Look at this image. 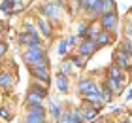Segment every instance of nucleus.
<instances>
[{
  "label": "nucleus",
  "instance_id": "nucleus-7",
  "mask_svg": "<svg viewBox=\"0 0 132 123\" xmlns=\"http://www.w3.org/2000/svg\"><path fill=\"white\" fill-rule=\"evenodd\" d=\"M130 55L128 53H125L123 49H119V51L115 53V64L117 66H121L123 70H132V63H130Z\"/></svg>",
  "mask_w": 132,
  "mask_h": 123
},
{
  "label": "nucleus",
  "instance_id": "nucleus-13",
  "mask_svg": "<svg viewBox=\"0 0 132 123\" xmlns=\"http://www.w3.org/2000/svg\"><path fill=\"white\" fill-rule=\"evenodd\" d=\"M98 2H100V0H79V8L89 13V11H93L94 8H96Z\"/></svg>",
  "mask_w": 132,
  "mask_h": 123
},
{
  "label": "nucleus",
  "instance_id": "nucleus-38",
  "mask_svg": "<svg viewBox=\"0 0 132 123\" xmlns=\"http://www.w3.org/2000/svg\"><path fill=\"white\" fill-rule=\"evenodd\" d=\"M108 123H113V121H108Z\"/></svg>",
  "mask_w": 132,
  "mask_h": 123
},
{
  "label": "nucleus",
  "instance_id": "nucleus-9",
  "mask_svg": "<svg viewBox=\"0 0 132 123\" xmlns=\"http://www.w3.org/2000/svg\"><path fill=\"white\" fill-rule=\"evenodd\" d=\"M121 70H123L121 66H117L115 63H113L110 68H108V78H111V79H115V82L125 83V82H123V72H121Z\"/></svg>",
  "mask_w": 132,
  "mask_h": 123
},
{
  "label": "nucleus",
  "instance_id": "nucleus-33",
  "mask_svg": "<svg viewBox=\"0 0 132 123\" xmlns=\"http://www.w3.org/2000/svg\"><path fill=\"white\" fill-rule=\"evenodd\" d=\"M13 4H23V0H11Z\"/></svg>",
  "mask_w": 132,
  "mask_h": 123
},
{
  "label": "nucleus",
  "instance_id": "nucleus-3",
  "mask_svg": "<svg viewBox=\"0 0 132 123\" xmlns=\"http://www.w3.org/2000/svg\"><path fill=\"white\" fill-rule=\"evenodd\" d=\"M117 19H119L117 11L111 10V11H108V13H104V15L100 17V27L104 28V30H113V28L117 27Z\"/></svg>",
  "mask_w": 132,
  "mask_h": 123
},
{
  "label": "nucleus",
  "instance_id": "nucleus-34",
  "mask_svg": "<svg viewBox=\"0 0 132 123\" xmlns=\"http://www.w3.org/2000/svg\"><path fill=\"white\" fill-rule=\"evenodd\" d=\"M127 98H128V100H130V98H132V89H130V93L127 95Z\"/></svg>",
  "mask_w": 132,
  "mask_h": 123
},
{
  "label": "nucleus",
  "instance_id": "nucleus-37",
  "mask_svg": "<svg viewBox=\"0 0 132 123\" xmlns=\"http://www.w3.org/2000/svg\"><path fill=\"white\" fill-rule=\"evenodd\" d=\"M64 2H66V0H59V4H64Z\"/></svg>",
  "mask_w": 132,
  "mask_h": 123
},
{
  "label": "nucleus",
  "instance_id": "nucleus-20",
  "mask_svg": "<svg viewBox=\"0 0 132 123\" xmlns=\"http://www.w3.org/2000/svg\"><path fill=\"white\" fill-rule=\"evenodd\" d=\"M30 91L32 93H36V95H40V97H47V89H45V85H40V83H36V85H32L30 87Z\"/></svg>",
  "mask_w": 132,
  "mask_h": 123
},
{
  "label": "nucleus",
  "instance_id": "nucleus-11",
  "mask_svg": "<svg viewBox=\"0 0 132 123\" xmlns=\"http://www.w3.org/2000/svg\"><path fill=\"white\" fill-rule=\"evenodd\" d=\"M68 85H70L68 83V78L61 72L57 76V87H59V91H61V93H68Z\"/></svg>",
  "mask_w": 132,
  "mask_h": 123
},
{
  "label": "nucleus",
  "instance_id": "nucleus-4",
  "mask_svg": "<svg viewBox=\"0 0 132 123\" xmlns=\"http://www.w3.org/2000/svg\"><path fill=\"white\" fill-rule=\"evenodd\" d=\"M40 11H42L44 15H47L49 19H53V21H59V19H61V6L55 4V2H45V4L40 8Z\"/></svg>",
  "mask_w": 132,
  "mask_h": 123
},
{
  "label": "nucleus",
  "instance_id": "nucleus-26",
  "mask_svg": "<svg viewBox=\"0 0 132 123\" xmlns=\"http://www.w3.org/2000/svg\"><path fill=\"white\" fill-rule=\"evenodd\" d=\"M121 49H123L125 53H128L130 57H132V38L125 40V42H123V46H121Z\"/></svg>",
  "mask_w": 132,
  "mask_h": 123
},
{
  "label": "nucleus",
  "instance_id": "nucleus-2",
  "mask_svg": "<svg viewBox=\"0 0 132 123\" xmlns=\"http://www.w3.org/2000/svg\"><path fill=\"white\" fill-rule=\"evenodd\" d=\"M115 10V2L113 0H100V2L96 4V8H94L93 11H89V19H100L104 13H108V11Z\"/></svg>",
  "mask_w": 132,
  "mask_h": 123
},
{
  "label": "nucleus",
  "instance_id": "nucleus-12",
  "mask_svg": "<svg viewBox=\"0 0 132 123\" xmlns=\"http://www.w3.org/2000/svg\"><path fill=\"white\" fill-rule=\"evenodd\" d=\"M38 30L45 36V38H49V36H51V27H49V23H47L44 17H40V19H38Z\"/></svg>",
  "mask_w": 132,
  "mask_h": 123
},
{
  "label": "nucleus",
  "instance_id": "nucleus-16",
  "mask_svg": "<svg viewBox=\"0 0 132 123\" xmlns=\"http://www.w3.org/2000/svg\"><path fill=\"white\" fill-rule=\"evenodd\" d=\"M45 121V115H40V114H34V112H28L25 123H44Z\"/></svg>",
  "mask_w": 132,
  "mask_h": 123
},
{
  "label": "nucleus",
  "instance_id": "nucleus-1",
  "mask_svg": "<svg viewBox=\"0 0 132 123\" xmlns=\"http://www.w3.org/2000/svg\"><path fill=\"white\" fill-rule=\"evenodd\" d=\"M25 63L27 66H47V59L44 57V49H28L25 53Z\"/></svg>",
  "mask_w": 132,
  "mask_h": 123
},
{
  "label": "nucleus",
  "instance_id": "nucleus-32",
  "mask_svg": "<svg viewBox=\"0 0 132 123\" xmlns=\"http://www.w3.org/2000/svg\"><path fill=\"white\" fill-rule=\"evenodd\" d=\"M0 114H2V118H4V119H10V112H8L6 108H2V112H0Z\"/></svg>",
  "mask_w": 132,
  "mask_h": 123
},
{
  "label": "nucleus",
  "instance_id": "nucleus-30",
  "mask_svg": "<svg viewBox=\"0 0 132 123\" xmlns=\"http://www.w3.org/2000/svg\"><path fill=\"white\" fill-rule=\"evenodd\" d=\"M127 36H128V38H132V19L127 23Z\"/></svg>",
  "mask_w": 132,
  "mask_h": 123
},
{
  "label": "nucleus",
  "instance_id": "nucleus-22",
  "mask_svg": "<svg viewBox=\"0 0 132 123\" xmlns=\"http://www.w3.org/2000/svg\"><path fill=\"white\" fill-rule=\"evenodd\" d=\"M68 42H61V44L57 46V53H59V57H64L66 55V51H68Z\"/></svg>",
  "mask_w": 132,
  "mask_h": 123
},
{
  "label": "nucleus",
  "instance_id": "nucleus-15",
  "mask_svg": "<svg viewBox=\"0 0 132 123\" xmlns=\"http://www.w3.org/2000/svg\"><path fill=\"white\" fill-rule=\"evenodd\" d=\"M0 83H2V89L4 91H8L11 87V83H13V76H11L10 72H4L2 78H0Z\"/></svg>",
  "mask_w": 132,
  "mask_h": 123
},
{
  "label": "nucleus",
  "instance_id": "nucleus-14",
  "mask_svg": "<svg viewBox=\"0 0 132 123\" xmlns=\"http://www.w3.org/2000/svg\"><path fill=\"white\" fill-rule=\"evenodd\" d=\"M81 112H83V119H85V121H91V119H94V118H96V115H98V110L96 108H94V106H91V108H81Z\"/></svg>",
  "mask_w": 132,
  "mask_h": 123
},
{
  "label": "nucleus",
  "instance_id": "nucleus-28",
  "mask_svg": "<svg viewBox=\"0 0 132 123\" xmlns=\"http://www.w3.org/2000/svg\"><path fill=\"white\" fill-rule=\"evenodd\" d=\"M72 121V114H62V118L59 119V123H70Z\"/></svg>",
  "mask_w": 132,
  "mask_h": 123
},
{
  "label": "nucleus",
  "instance_id": "nucleus-6",
  "mask_svg": "<svg viewBox=\"0 0 132 123\" xmlns=\"http://www.w3.org/2000/svg\"><path fill=\"white\" fill-rule=\"evenodd\" d=\"M77 89H79L81 95H91V93H96V91H100V89L96 87V83L91 82L89 78H81L79 83H77Z\"/></svg>",
  "mask_w": 132,
  "mask_h": 123
},
{
  "label": "nucleus",
  "instance_id": "nucleus-24",
  "mask_svg": "<svg viewBox=\"0 0 132 123\" xmlns=\"http://www.w3.org/2000/svg\"><path fill=\"white\" fill-rule=\"evenodd\" d=\"M89 30H91V27H87L85 23L79 25V28H77V34L81 36V38H89Z\"/></svg>",
  "mask_w": 132,
  "mask_h": 123
},
{
  "label": "nucleus",
  "instance_id": "nucleus-10",
  "mask_svg": "<svg viewBox=\"0 0 132 123\" xmlns=\"http://www.w3.org/2000/svg\"><path fill=\"white\" fill-rule=\"evenodd\" d=\"M94 42L98 44V47H102V46H110L111 42H113V36L110 34V30H102L96 38H94Z\"/></svg>",
  "mask_w": 132,
  "mask_h": 123
},
{
  "label": "nucleus",
  "instance_id": "nucleus-8",
  "mask_svg": "<svg viewBox=\"0 0 132 123\" xmlns=\"http://www.w3.org/2000/svg\"><path fill=\"white\" fill-rule=\"evenodd\" d=\"M30 72L34 74V78L42 82L44 85L49 83V70H47V66H30Z\"/></svg>",
  "mask_w": 132,
  "mask_h": 123
},
{
  "label": "nucleus",
  "instance_id": "nucleus-31",
  "mask_svg": "<svg viewBox=\"0 0 132 123\" xmlns=\"http://www.w3.org/2000/svg\"><path fill=\"white\" fill-rule=\"evenodd\" d=\"M121 123H132V115H128V114L123 115V121H121Z\"/></svg>",
  "mask_w": 132,
  "mask_h": 123
},
{
  "label": "nucleus",
  "instance_id": "nucleus-29",
  "mask_svg": "<svg viewBox=\"0 0 132 123\" xmlns=\"http://www.w3.org/2000/svg\"><path fill=\"white\" fill-rule=\"evenodd\" d=\"M66 42H68V46H70V47H74V46H77V38H76V36H70V38L66 40Z\"/></svg>",
  "mask_w": 132,
  "mask_h": 123
},
{
  "label": "nucleus",
  "instance_id": "nucleus-36",
  "mask_svg": "<svg viewBox=\"0 0 132 123\" xmlns=\"http://www.w3.org/2000/svg\"><path fill=\"white\" fill-rule=\"evenodd\" d=\"M94 123H104V121H102V119H96V121H94Z\"/></svg>",
  "mask_w": 132,
  "mask_h": 123
},
{
  "label": "nucleus",
  "instance_id": "nucleus-23",
  "mask_svg": "<svg viewBox=\"0 0 132 123\" xmlns=\"http://www.w3.org/2000/svg\"><path fill=\"white\" fill-rule=\"evenodd\" d=\"M28 106H30V110H28V112H34V114L45 115V110H44V106H42V104H28Z\"/></svg>",
  "mask_w": 132,
  "mask_h": 123
},
{
  "label": "nucleus",
  "instance_id": "nucleus-21",
  "mask_svg": "<svg viewBox=\"0 0 132 123\" xmlns=\"http://www.w3.org/2000/svg\"><path fill=\"white\" fill-rule=\"evenodd\" d=\"M113 95H115V93H113L110 87H104V89H102V100H104V102H111V97H113Z\"/></svg>",
  "mask_w": 132,
  "mask_h": 123
},
{
  "label": "nucleus",
  "instance_id": "nucleus-5",
  "mask_svg": "<svg viewBox=\"0 0 132 123\" xmlns=\"http://www.w3.org/2000/svg\"><path fill=\"white\" fill-rule=\"evenodd\" d=\"M77 49H79V55H83V57H91V55L98 49V44L94 40H91V38H85L79 46H77Z\"/></svg>",
  "mask_w": 132,
  "mask_h": 123
},
{
  "label": "nucleus",
  "instance_id": "nucleus-25",
  "mask_svg": "<svg viewBox=\"0 0 132 123\" xmlns=\"http://www.w3.org/2000/svg\"><path fill=\"white\" fill-rule=\"evenodd\" d=\"M85 59H87V57L79 55V57H72L70 61H72V63H74V64L77 66V68H83V66H85Z\"/></svg>",
  "mask_w": 132,
  "mask_h": 123
},
{
  "label": "nucleus",
  "instance_id": "nucleus-27",
  "mask_svg": "<svg viewBox=\"0 0 132 123\" xmlns=\"http://www.w3.org/2000/svg\"><path fill=\"white\" fill-rule=\"evenodd\" d=\"M72 66H74V63H72V61H66V63L62 64V74H64V76H70Z\"/></svg>",
  "mask_w": 132,
  "mask_h": 123
},
{
  "label": "nucleus",
  "instance_id": "nucleus-18",
  "mask_svg": "<svg viewBox=\"0 0 132 123\" xmlns=\"http://www.w3.org/2000/svg\"><path fill=\"white\" fill-rule=\"evenodd\" d=\"M70 123H85V119H83V112L81 108H76L74 112H72V121Z\"/></svg>",
  "mask_w": 132,
  "mask_h": 123
},
{
  "label": "nucleus",
  "instance_id": "nucleus-19",
  "mask_svg": "<svg viewBox=\"0 0 132 123\" xmlns=\"http://www.w3.org/2000/svg\"><path fill=\"white\" fill-rule=\"evenodd\" d=\"M49 110H51V115H53L55 119H61V118H62V110H61V106H59L57 102H51Z\"/></svg>",
  "mask_w": 132,
  "mask_h": 123
},
{
  "label": "nucleus",
  "instance_id": "nucleus-35",
  "mask_svg": "<svg viewBox=\"0 0 132 123\" xmlns=\"http://www.w3.org/2000/svg\"><path fill=\"white\" fill-rule=\"evenodd\" d=\"M72 2H74V4H77V6H79V0H72Z\"/></svg>",
  "mask_w": 132,
  "mask_h": 123
},
{
  "label": "nucleus",
  "instance_id": "nucleus-17",
  "mask_svg": "<svg viewBox=\"0 0 132 123\" xmlns=\"http://www.w3.org/2000/svg\"><path fill=\"white\" fill-rule=\"evenodd\" d=\"M27 102H28V104H42V102H44V97H40V95L32 93V91H28V95H27Z\"/></svg>",
  "mask_w": 132,
  "mask_h": 123
}]
</instances>
